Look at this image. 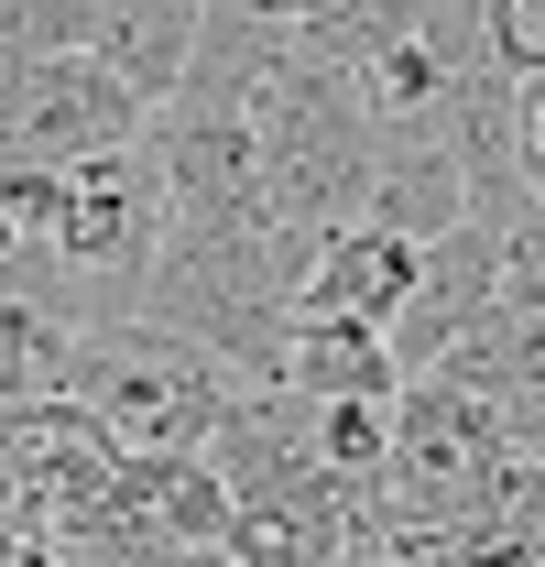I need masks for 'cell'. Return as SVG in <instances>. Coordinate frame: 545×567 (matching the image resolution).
I'll return each instance as SVG.
<instances>
[{"mask_svg": "<svg viewBox=\"0 0 545 567\" xmlns=\"http://www.w3.org/2000/svg\"><path fill=\"white\" fill-rule=\"evenodd\" d=\"M240 371H218L207 350H186V339H164V328H142V317H121V328H88L66 360V404L99 436H110V458L121 470H153V458H207V436L240 415Z\"/></svg>", "mask_w": 545, "mask_h": 567, "instance_id": "1", "label": "cell"}, {"mask_svg": "<svg viewBox=\"0 0 545 567\" xmlns=\"http://www.w3.org/2000/svg\"><path fill=\"white\" fill-rule=\"evenodd\" d=\"M371 175H382V121H371L360 76L295 55V76L263 110V208L306 240H328L371 208Z\"/></svg>", "mask_w": 545, "mask_h": 567, "instance_id": "2", "label": "cell"}, {"mask_svg": "<svg viewBox=\"0 0 545 567\" xmlns=\"http://www.w3.org/2000/svg\"><path fill=\"white\" fill-rule=\"evenodd\" d=\"M164 240H175V197H164V164H153L142 142H132V153H99V164H66V218H55V251L99 284L110 328L132 317L142 274L164 262Z\"/></svg>", "mask_w": 545, "mask_h": 567, "instance_id": "3", "label": "cell"}, {"mask_svg": "<svg viewBox=\"0 0 545 567\" xmlns=\"http://www.w3.org/2000/svg\"><path fill=\"white\" fill-rule=\"evenodd\" d=\"M142 132H153V121H142L88 55L0 76V164H55V175H66V164H99V153H132Z\"/></svg>", "mask_w": 545, "mask_h": 567, "instance_id": "4", "label": "cell"}, {"mask_svg": "<svg viewBox=\"0 0 545 567\" xmlns=\"http://www.w3.org/2000/svg\"><path fill=\"white\" fill-rule=\"evenodd\" d=\"M414 274H425V251L382 240L371 218H349V229H328V251H317V274H306V306H295V317L393 339V317L414 306Z\"/></svg>", "mask_w": 545, "mask_h": 567, "instance_id": "5", "label": "cell"}, {"mask_svg": "<svg viewBox=\"0 0 545 567\" xmlns=\"http://www.w3.org/2000/svg\"><path fill=\"white\" fill-rule=\"evenodd\" d=\"M197 22L207 11H186V0H164V11L153 0H110V11H88V66L153 121V110H175V87L197 66Z\"/></svg>", "mask_w": 545, "mask_h": 567, "instance_id": "6", "label": "cell"}, {"mask_svg": "<svg viewBox=\"0 0 545 567\" xmlns=\"http://www.w3.org/2000/svg\"><path fill=\"white\" fill-rule=\"evenodd\" d=\"M371 229L382 240H404V251H436V240H459L480 218L470 175H459V153L448 142H382V175H371Z\"/></svg>", "mask_w": 545, "mask_h": 567, "instance_id": "7", "label": "cell"}, {"mask_svg": "<svg viewBox=\"0 0 545 567\" xmlns=\"http://www.w3.org/2000/svg\"><path fill=\"white\" fill-rule=\"evenodd\" d=\"M272 393H295L306 415H328V404H404V360H393V339H371V328H317V317H295Z\"/></svg>", "mask_w": 545, "mask_h": 567, "instance_id": "8", "label": "cell"}, {"mask_svg": "<svg viewBox=\"0 0 545 567\" xmlns=\"http://www.w3.org/2000/svg\"><path fill=\"white\" fill-rule=\"evenodd\" d=\"M55 55H88V11H55V0H0V76L55 66Z\"/></svg>", "mask_w": 545, "mask_h": 567, "instance_id": "9", "label": "cell"}, {"mask_svg": "<svg viewBox=\"0 0 545 567\" xmlns=\"http://www.w3.org/2000/svg\"><path fill=\"white\" fill-rule=\"evenodd\" d=\"M491 66L513 87H545V0H491Z\"/></svg>", "mask_w": 545, "mask_h": 567, "instance_id": "10", "label": "cell"}, {"mask_svg": "<svg viewBox=\"0 0 545 567\" xmlns=\"http://www.w3.org/2000/svg\"><path fill=\"white\" fill-rule=\"evenodd\" d=\"M502 317H545V208L502 229Z\"/></svg>", "mask_w": 545, "mask_h": 567, "instance_id": "11", "label": "cell"}]
</instances>
